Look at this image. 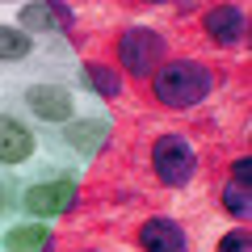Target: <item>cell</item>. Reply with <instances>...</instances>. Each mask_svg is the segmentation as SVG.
I'll return each instance as SVG.
<instances>
[{
    "label": "cell",
    "mask_w": 252,
    "mask_h": 252,
    "mask_svg": "<svg viewBox=\"0 0 252 252\" xmlns=\"http://www.w3.org/2000/svg\"><path fill=\"white\" fill-rule=\"evenodd\" d=\"M30 55V38L13 26H0V63H17Z\"/></svg>",
    "instance_id": "obj_11"
},
{
    "label": "cell",
    "mask_w": 252,
    "mask_h": 252,
    "mask_svg": "<svg viewBox=\"0 0 252 252\" xmlns=\"http://www.w3.org/2000/svg\"><path fill=\"white\" fill-rule=\"evenodd\" d=\"M84 80H89L101 97H118V93H122V80H118L109 67H97V63H89V67H84Z\"/></svg>",
    "instance_id": "obj_13"
},
{
    "label": "cell",
    "mask_w": 252,
    "mask_h": 252,
    "mask_svg": "<svg viewBox=\"0 0 252 252\" xmlns=\"http://www.w3.org/2000/svg\"><path fill=\"white\" fill-rule=\"evenodd\" d=\"M206 34H210V42H219V46H235L248 34V17H244V9H235V4H219V9L206 13Z\"/></svg>",
    "instance_id": "obj_6"
},
{
    "label": "cell",
    "mask_w": 252,
    "mask_h": 252,
    "mask_svg": "<svg viewBox=\"0 0 252 252\" xmlns=\"http://www.w3.org/2000/svg\"><path fill=\"white\" fill-rule=\"evenodd\" d=\"M219 252H252V235H248V227H235V231H227L223 240H219Z\"/></svg>",
    "instance_id": "obj_15"
},
{
    "label": "cell",
    "mask_w": 252,
    "mask_h": 252,
    "mask_svg": "<svg viewBox=\"0 0 252 252\" xmlns=\"http://www.w3.org/2000/svg\"><path fill=\"white\" fill-rule=\"evenodd\" d=\"M152 168L156 177L164 181V185H189L193 181V168H198V160H193V147L185 143V139L177 135H160L152 143Z\"/></svg>",
    "instance_id": "obj_3"
},
{
    "label": "cell",
    "mask_w": 252,
    "mask_h": 252,
    "mask_svg": "<svg viewBox=\"0 0 252 252\" xmlns=\"http://www.w3.org/2000/svg\"><path fill=\"white\" fill-rule=\"evenodd\" d=\"M26 105L34 118H42V122H67L72 118V93L59 89V84H34V89L26 93Z\"/></svg>",
    "instance_id": "obj_5"
},
{
    "label": "cell",
    "mask_w": 252,
    "mask_h": 252,
    "mask_svg": "<svg viewBox=\"0 0 252 252\" xmlns=\"http://www.w3.org/2000/svg\"><path fill=\"white\" fill-rule=\"evenodd\" d=\"M210 89H215V76H210L202 63H193V59H168V63H160L152 72V93H156V101L168 105V109L198 105V101H206Z\"/></svg>",
    "instance_id": "obj_1"
},
{
    "label": "cell",
    "mask_w": 252,
    "mask_h": 252,
    "mask_svg": "<svg viewBox=\"0 0 252 252\" xmlns=\"http://www.w3.org/2000/svg\"><path fill=\"white\" fill-rule=\"evenodd\" d=\"M21 26L30 30H67L72 26V9L59 4V0H34L21 9Z\"/></svg>",
    "instance_id": "obj_9"
},
{
    "label": "cell",
    "mask_w": 252,
    "mask_h": 252,
    "mask_svg": "<svg viewBox=\"0 0 252 252\" xmlns=\"http://www.w3.org/2000/svg\"><path fill=\"white\" fill-rule=\"evenodd\" d=\"M34 156V135H30V126L17 122V118L0 114V160L4 164H26Z\"/></svg>",
    "instance_id": "obj_7"
},
{
    "label": "cell",
    "mask_w": 252,
    "mask_h": 252,
    "mask_svg": "<svg viewBox=\"0 0 252 252\" xmlns=\"http://www.w3.org/2000/svg\"><path fill=\"white\" fill-rule=\"evenodd\" d=\"M147 4H168V0H147Z\"/></svg>",
    "instance_id": "obj_18"
},
{
    "label": "cell",
    "mask_w": 252,
    "mask_h": 252,
    "mask_svg": "<svg viewBox=\"0 0 252 252\" xmlns=\"http://www.w3.org/2000/svg\"><path fill=\"white\" fill-rule=\"evenodd\" d=\"M0 210H4V185H0Z\"/></svg>",
    "instance_id": "obj_17"
},
{
    "label": "cell",
    "mask_w": 252,
    "mask_h": 252,
    "mask_svg": "<svg viewBox=\"0 0 252 252\" xmlns=\"http://www.w3.org/2000/svg\"><path fill=\"white\" fill-rule=\"evenodd\" d=\"M223 206L231 210L235 219H248V215H252V193H248V185H235V181H231V185L223 189Z\"/></svg>",
    "instance_id": "obj_14"
},
{
    "label": "cell",
    "mask_w": 252,
    "mask_h": 252,
    "mask_svg": "<svg viewBox=\"0 0 252 252\" xmlns=\"http://www.w3.org/2000/svg\"><path fill=\"white\" fill-rule=\"evenodd\" d=\"M101 139H105V122H76V126H72V143L80 147L84 156H89V152H97V147H101Z\"/></svg>",
    "instance_id": "obj_12"
},
{
    "label": "cell",
    "mask_w": 252,
    "mask_h": 252,
    "mask_svg": "<svg viewBox=\"0 0 252 252\" xmlns=\"http://www.w3.org/2000/svg\"><path fill=\"white\" fill-rule=\"evenodd\" d=\"M51 244H55V235L42 223H21L4 235V248L9 252H51Z\"/></svg>",
    "instance_id": "obj_10"
},
{
    "label": "cell",
    "mask_w": 252,
    "mask_h": 252,
    "mask_svg": "<svg viewBox=\"0 0 252 252\" xmlns=\"http://www.w3.org/2000/svg\"><path fill=\"white\" fill-rule=\"evenodd\" d=\"M231 177H235V185H248V156H244V160H235Z\"/></svg>",
    "instance_id": "obj_16"
},
{
    "label": "cell",
    "mask_w": 252,
    "mask_h": 252,
    "mask_svg": "<svg viewBox=\"0 0 252 252\" xmlns=\"http://www.w3.org/2000/svg\"><path fill=\"white\" fill-rule=\"evenodd\" d=\"M72 202H76V181H42V185H34V189H26V210L30 215H38V219H55V215H63V210H72Z\"/></svg>",
    "instance_id": "obj_4"
},
{
    "label": "cell",
    "mask_w": 252,
    "mask_h": 252,
    "mask_svg": "<svg viewBox=\"0 0 252 252\" xmlns=\"http://www.w3.org/2000/svg\"><path fill=\"white\" fill-rule=\"evenodd\" d=\"M164 59V38L156 34V30L147 26H135V30H126L122 38H118V63L126 67V76H152L156 67H160Z\"/></svg>",
    "instance_id": "obj_2"
},
{
    "label": "cell",
    "mask_w": 252,
    "mask_h": 252,
    "mask_svg": "<svg viewBox=\"0 0 252 252\" xmlns=\"http://www.w3.org/2000/svg\"><path fill=\"white\" fill-rule=\"evenodd\" d=\"M139 244H143V252H185V231H181L172 219H147L143 227H139Z\"/></svg>",
    "instance_id": "obj_8"
}]
</instances>
